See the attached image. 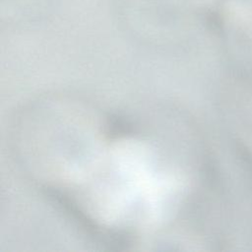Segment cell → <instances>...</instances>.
<instances>
[{"label":"cell","mask_w":252,"mask_h":252,"mask_svg":"<svg viewBox=\"0 0 252 252\" xmlns=\"http://www.w3.org/2000/svg\"><path fill=\"white\" fill-rule=\"evenodd\" d=\"M101 115L73 161L62 203L87 227L129 243L185 213V150L170 134Z\"/></svg>","instance_id":"cell-1"},{"label":"cell","mask_w":252,"mask_h":252,"mask_svg":"<svg viewBox=\"0 0 252 252\" xmlns=\"http://www.w3.org/2000/svg\"><path fill=\"white\" fill-rule=\"evenodd\" d=\"M40 112H41V114H43V113H44L42 110H40ZM44 114H45V113H44ZM42 116H43V115H42ZM39 118H40V117H39ZM39 121H40V120H39ZM32 128H34V126H32Z\"/></svg>","instance_id":"cell-2"}]
</instances>
